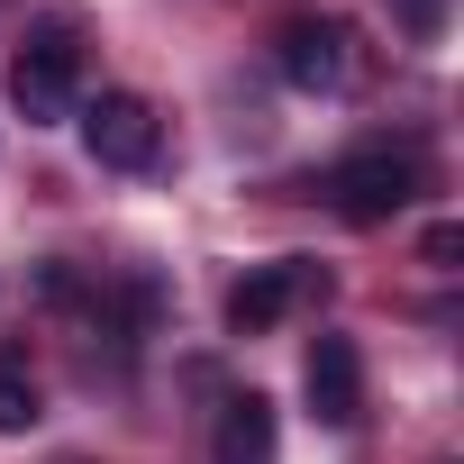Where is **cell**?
<instances>
[{"label": "cell", "instance_id": "6da1fadb", "mask_svg": "<svg viewBox=\"0 0 464 464\" xmlns=\"http://www.w3.org/2000/svg\"><path fill=\"white\" fill-rule=\"evenodd\" d=\"M73 92H82V19L46 10L28 28V46L10 55V101L28 110V128H55V119H73Z\"/></svg>", "mask_w": 464, "mask_h": 464}, {"label": "cell", "instance_id": "7a4b0ae2", "mask_svg": "<svg viewBox=\"0 0 464 464\" xmlns=\"http://www.w3.org/2000/svg\"><path fill=\"white\" fill-rule=\"evenodd\" d=\"M328 200H337L346 227H382L419 200V155L410 146H355V155L328 164Z\"/></svg>", "mask_w": 464, "mask_h": 464}, {"label": "cell", "instance_id": "3957f363", "mask_svg": "<svg viewBox=\"0 0 464 464\" xmlns=\"http://www.w3.org/2000/svg\"><path fill=\"white\" fill-rule=\"evenodd\" d=\"M310 292H328V274L310 265V256H283V265H256L237 292H227V328H237V337H274Z\"/></svg>", "mask_w": 464, "mask_h": 464}, {"label": "cell", "instance_id": "277c9868", "mask_svg": "<svg viewBox=\"0 0 464 464\" xmlns=\"http://www.w3.org/2000/svg\"><path fill=\"white\" fill-rule=\"evenodd\" d=\"M274 64H283L292 92H346V73H355V37H346L337 19H292V28L274 37Z\"/></svg>", "mask_w": 464, "mask_h": 464}, {"label": "cell", "instance_id": "5b68a950", "mask_svg": "<svg viewBox=\"0 0 464 464\" xmlns=\"http://www.w3.org/2000/svg\"><path fill=\"white\" fill-rule=\"evenodd\" d=\"M82 146H92V164H110V173H146V164H155V110H146L137 92H101V101L82 110Z\"/></svg>", "mask_w": 464, "mask_h": 464}, {"label": "cell", "instance_id": "8992f818", "mask_svg": "<svg viewBox=\"0 0 464 464\" xmlns=\"http://www.w3.org/2000/svg\"><path fill=\"white\" fill-rule=\"evenodd\" d=\"M301 392H310L319 428H355L364 419V355H355V337H319L310 364H301Z\"/></svg>", "mask_w": 464, "mask_h": 464}, {"label": "cell", "instance_id": "52a82bcc", "mask_svg": "<svg viewBox=\"0 0 464 464\" xmlns=\"http://www.w3.org/2000/svg\"><path fill=\"white\" fill-rule=\"evenodd\" d=\"M209 455H218V464H274V401H265V392H227Z\"/></svg>", "mask_w": 464, "mask_h": 464}, {"label": "cell", "instance_id": "ba28073f", "mask_svg": "<svg viewBox=\"0 0 464 464\" xmlns=\"http://www.w3.org/2000/svg\"><path fill=\"white\" fill-rule=\"evenodd\" d=\"M37 428V373L28 355H0V437H28Z\"/></svg>", "mask_w": 464, "mask_h": 464}, {"label": "cell", "instance_id": "9c48e42d", "mask_svg": "<svg viewBox=\"0 0 464 464\" xmlns=\"http://www.w3.org/2000/svg\"><path fill=\"white\" fill-rule=\"evenodd\" d=\"M392 19H401L410 37H437V28H446V0H392Z\"/></svg>", "mask_w": 464, "mask_h": 464}, {"label": "cell", "instance_id": "30bf717a", "mask_svg": "<svg viewBox=\"0 0 464 464\" xmlns=\"http://www.w3.org/2000/svg\"><path fill=\"white\" fill-rule=\"evenodd\" d=\"M419 256H428L437 274H455V256H464V227H455V218H437V227H428V246H419Z\"/></svg>", "mask_w": 464, "mask_h": 464}, {"label": "cell", "instance_id": "8fae6325", "mask_svg": "<svg viewBox=\"0 0 464 464\" xmlns=\"http://www.w3.org/2000/svg\"><path fill=\"white\" fill-rule=\"evenodd\" d=\"M64 464H82V455H64Z\"/></svg>", "mask_w": 464, "mask_h": 464}]
</instances>
